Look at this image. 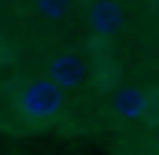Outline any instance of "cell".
Returning a JSON list of instances; mask_svg holds the SVG:
<instances>
[{"mask_svg": "<svg viewBox=\"0 0 159 155\" xmlns=\"http://www.w3.org/2000/svg\"><path fill=\"white\" fill-rule=\"evenodd\" d=\"M19 111L26 118H56L63 111V85L52 81V78L30 81V85L19 92Z\"/></svg>", "mask_w": 159, "mask_h": 155, "instance_id": "6da1fadb", "label": "cell"}, {"mask_svg": "<svg viewBox=\"0 0 159 155\" xmlns=\"http://www.w3.org/2000/svg\"><path fill=\"white\" fill-rule=\"evenodd\" d=\"M89 26L100 33V37H111L126 26V11H122L119 0H96L89 7Z\"/></svg>", "mask_w": 159, "mask_h": 155, "instance_id": "7a4b0ae2", "label": "cell"}, {"mask_svg": "<svg viewBox=\"0 0 159 155\" xmlns=\"http://www.w3.org/2000/svg\"><path fill=\"white\" fill-rule=\"evenodd\" d=\"M85 59H81L78 52H59V55H52V63H48V78L52 81H59L63 89H74L81 85V78H85Z\"/></svg>", "mask_w": 159, "mask_h": 155, "instance_id": "3957f363", "label": "cell"}, {"mask_svg": "<svg viewBox=\"0 0 159 155\" xmlns=\"http://www.w3.org/2000/svg\"><path fill=\"white\" fill-rule=\"evenodd\" d=\"M111 111L119 118H141L148 111V92L144 89H137V85H126L115 92V100H111Z\"/></svg>", "mask_w": 159, "mask_h": 155, "instance_id": "277c9868", "label": "cell"}, {"mask_svg": "<svg viewBox=\"0 0 159 155\" xmlns=\"http://www.w3.org/2000/svg\"><path fill=\"white\" fill-rule=\"evenodd\" d=\"M70 4L74 0H37V15L41 19H52V22L56 19H67L70 15Z\"/></svg>", "mask_w": 159, "mask_h": 155, "instance_id": "5b68a950", "label": "cell"}, {"mask_svg": "<svg viewBox=\"0 0 159 155\" xmlns=\"http://www.w3.org/2000/svg\"><path fill=\"white\" fill-rule=\"evenodd\" d=\"M156 148H159V129H156Z\"/></svg>", "mask_w": 159, "mask_h": 155, "instance_id": "8992f818", "label": "cell"}]
</instances>
